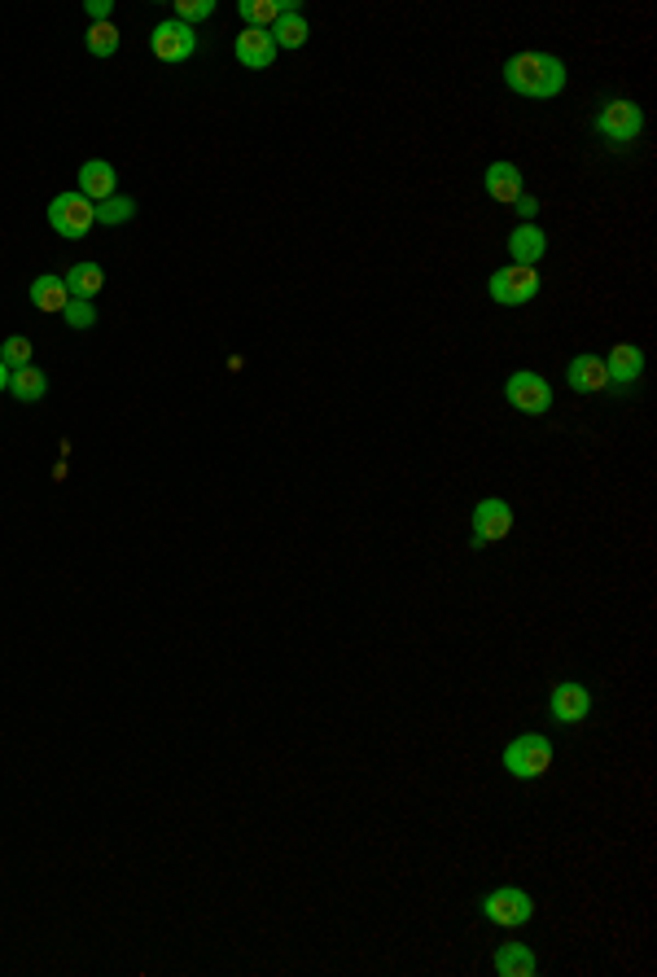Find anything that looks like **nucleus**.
I'll return each mask as SVG.
<instances>
[{
	"label": "nucleus",
	"mask_w": 657,
	"mask_h": 977,
	"mask_svg": "<svg viewBox=\"0 0 657 977\" xmlns=\"http://www.w3.org/2000/svg\"><path fill=\"white\" fill-rule=\"evenodd\" d=\"M548 767H552V741L539 737V732H526V737L504 745V772L509 776L539 780V776H548Z\"/></svg>",
	"instance_id": "f03ea898"
},
{
	"label": "nucleus",
	"mask_w": 657,
	"mask_h": 977,
	"mask_svg": "<svg viewBox=\"0 0 657 977\" xmlns=\"http://www.w3.org/2000/svg\"><path fill=\"white\" fill-rule=\"evenodd\" d=\"M62 316H66V325H71V329H92V325H97V312H92V303H84V298H71Z\"/></svg>",
	"instance_id": "bb28decb"
},
{
	"label": "nucleus",
	"mask_w": 657,
	"mask_h": 977,
	"mask_svg": "<svg viewBox=\"0 0 657 977\" xmlns=\"http://www.w3.org/2000/svg\"><path fill=\"white\" fill-rule=\"evenodd\" d=\"M495 973H500V977H530V973H535V956H530V947H522V942H504V947L495 951Z\"/></svg>",
	"instance_id": "412c9836"
},
{
	"label": "nucleus",
	"mask_w": 657,
	"mask_h": 977,
	"mask_svg": "<svg viewBox=\"0 0 657 977\" xmlns=\"http://www.w3.org/2000/svg\"><path fill=\"white\" fill-rule=\"evenodd\" d=\"M268 36L276 44V53H281V49H303L307 36H311V27H307V18L298 14V9H290V14L276 18V27L268 31Z\"/></svg>",
	"instance_id": "6ab92c4d"
},
{
	"label": "nucleus",
	"mask_w": 657,
	"mask_h": 977,
	"mask_svg": "<svg viewBox=\"0 0 657 977\" xmlns=\"http://www.w3.org/2000/svg\"><path fill=\"white\" fill-rule=\"evenodd\" d=\"M509 255H513V263H522V268H535V263L548 255V237L539 233L535 224L513 228V237H509Z\"/></svg>",
	"instance_id": "2eb2a0df"
},
{
	"label": "nucleus",
	"mask_w": 657,
	"mask_h": 977,
	"mask_svg": "<svg viewBox=\"0 0 657 977\" xmlns=\"http://www.w3.org/2000/svg\"><path fill=\"white\" fill-rule=\"evenodd\" d=\"M482 189H487L491 202L513 206L517 198H522V171H517L513 163H491L487 176H482Z\"/></svg>",
	"instance_id": "ddd939ff"
},
{
	"label": "nucleus",
	"mask_w": 657,
	"mask_h": 977,
	"mask_svg": "<svg viewBox=\"0 0 657 977\" xmlns=\"http://www.w3.org/2000/svg\"><path fill=\"white\" fill-rule=\"evenodd\" d=\"M114 185H119V176H114V167L106 163V158H92V163L79 167V193H84L92 206L114 198Z\"/></svg>",
	"instance_id": "f8f14e48"
},
{
	"label": "nucleus",
	"mask_w": 657,
	"mask_h": 977,
	"mask_svg": "<svg viewBox=\"0 0 657 977\" xmlns=\"http://www.w3.org/2000/svg\"><path fill=\"white\" fill-rule=\"evenodd\" d=\"M149 44H154V57L158 62H189L193 49H198V36H193V27H184V22L167 18L154 27V36H149Z\"/></svg>",
	"instance_id": "6e6552de"
},
{
	"label": "nucleus",
	"mask_w": 657,
	"mask_h": 977,
	"mask_svg": "<svg viewBox=\"0 0 657 977\" xmlns=\"http://www.w3.org/2000/svg\"><path fill=\"white\" fill-rule=\"evenodd\" d=\"M298 9V0H241L237 14L246 18V27H259V31H272L276 18Z\"/></svg>",
	"instance_id": "f3484780"
},
{
	"label": "nucleus",
	"mask_w": 657,
	"mask_h": 977,
	"mask_svg": "<svg viewBox=\"0 0 657 977\" xmlns=\"http://www.w3.org/2000/svg\"><path fill=\"white\" fill-rule=\"evenodd\" d=\"M482 912H487L491 925L517 929V925H526L530 916H535V903H530L526 890H513V885H504V890H491L487 899H482Z\"/></svg>",
	"instance_id": "423d86ee"
},
{
	"label": "nucleus",
	"mask_w": 657,
	"mask_h": 977,
	"mask_svg": "<svg viewBox=\"0 0 657 977\" xmlns=\"http://www.w3.org/2000/svg\"><path fill=\"white\" fill-rule=\"evenodd\" d=\"M31 303L40 307V312H66V303H71V290H66L62 277H36L31 281Z\"/></svg>",
	"instance_id": "aec40b11"
},
{
	"label": "nucleus",
	"mask_w": 657,
	"mask_h": 977,
	"mask_svg": "<svg viewBox=\"0 0 657 977\" xmlns=\"http://www.w3.org/2000/svg\"><path fill=\"white\" fill-rule=\"evenodd\" d=\"M548 710H552V719H557V723H583L587 715H592V693H587L583 684L566 680V684L552 688Z\"/></svg>",
	"instance_id": "9d476101"
},
{
	"label": "nucleus",
	"mask_w": 657,
	"mask_h": 977,
	"mask_svg": "<svg viewBox=\"0 0 657 977\" xmlns=\"http://www.w3.org/2000/svg\"><path fill=\"white\" fill-rule=\"evenodd\" d=\"M0 364H5L9 373H14V369H27V364H31V342L22 338V333L5 338V347H0Z\"/></svg>",
	"instance_id": "393cba45"
},
{
	"label": "nucleus",
	"mask_w": 657,
	"mask_h": 977,
	"mask_svg": "<svg viewBox=\"0 0 657 977\" xmlns=\"http://www.w3.org/2000/svg\"><path fill=\"white\" fill-rule=\"evenodd\" d=\"M566 382H570L574 390H579V395H592V390H605V386H609L605 360H596V355H579V360H570Z\"/></svg>",
	"instance_id": "dca6fc26"
},
{
	"label": "nucleus",
	"mask_w": 657,
	"mask_h": 977,
	"mask_svg": "<svg viewBox=\"0 0 657 977\" xmlns=\"http://www.w3.org/2000/svg\"><path fill=\"white\" fill-rule=\"evenodd\" d=\"M504 84L517 97H535V101H552L566 88V62L552 53H513L504 62Z\"/></svg>",
	"instance_id": "f257e3e1"
},
{
	"label": "nucleus",
	"mask_w": 657,
	"mask_h": 977,
	"mask_svg": "<svg viewBox=\"0 0 657 977\" xmlns=\"http://www.w3.org/2000/svg\"><path fill=\"white\" fill-rule=\"evenodd\" d=\"M596 132H601L609 145H631L644 132V110L636 101H622V97L605 101L601 114H596Z\"/></svg>",
	"instance_id": "20e7f679"
},
{
	"label": "nucleus",
	"mask_w": 657,
	"mask_h": 977,
	"mask_svg": "<svg viewBox=\"0 0 657 977\" xmlns=\"http://www.w3.org/2000/svg\"><path fill=\"white\" fill-rule=\"evenodd\" d=\"M88 14L97 18V22H110V14H114V0H88Z\"/></svg>",
	"instance_id": "cd10ccee"
},
{
	"label": "nucleus",
	"mask_w": 657,
	"mask_h": 977,
	"mask_svg": "<svg viewBox=\"0 0 657 977\" xmlns=\"http://www.w3.org/2000/svg\"><path fill=\"white\" fill-rule=\"evenodd\" d=\"M211 14H215V0H176V22H184V27H193V22Z\"/></svg>",
	"instance_id": "a878e982"
},
{
	"label": "nucleus",
	"mask_w": 657,
	"mask_h": 977,
	"mask_svg": "<svg viewBox=\"0 0 657 977\" xmlns=\"http://www.w3.org/2000/svg\"><path fill=\"white\" fill-rule=\"evenodd\" d=\"M539 272L535 268H522V263H513V268H500V272H491V281H487V290H491V298L495 303H504V307H522V303H530V298L539 294Z\"/></svg>",
	"instance_id": "39448f33"
},
{
	"label": "nucleus",
	"mask_w": 657,
	"mask_h": 977,
	"mask_svg": "<svg viewBox=\"0 0 657 977\" xmlns=\"http://www.w3.org/2000/svg\"><path fill=\"white\" fill-rule=\"evenodd\" d=\"M49 224H53V233H57V237L79 241V237H88V228H92V224H97V206H92L79 189L57 193V198L49 202Z\"/></svg>",
	"instance_id": "7ed1b4c3"
},
{
	"label": "nucleus",
	"mask_w": 657,
	"mask_h": 977,
	"mask_svg": "<svg viewBox=\"0 0 657 977\" xmlns=\"http://www.w3.org/2000/svg\"><path fill=\"white\" fill-rule=\"evenodd\" d=\"M513 206H517V215H522V220H530V215H535V198H517Z\"/></svg>",
	"instance_id": "c85d7f7f"
},
{
	"label": "nucleus",
	"mask_w": 657,
	"mask_h": 977,
	"mask_svg": "<svg viewBox=\"0 0 657 977\" xmlns=\"http://www.w3.org/2000/svg\"><path fill=\"white\" fill-rule=\"evenodd\" d=\"M9 390H14V399H22V404H36V399L49 395V377H44L36 364H27V369L9 373Z\"/></svg>",
	"instance_id": "4be33fe9"
},
{
	"label": "nucleus",
	"mask_w": 657,
	"mask_h": 977,
	"mask_svg": "<svg viewBox=\"0 0 657 977\" xmlns=\"http://www.w3.org/2000/svg\"><path fill=\"white\" fill-rule=\"evenodd\" d=\"M513 531V509L504 500H478L474 509V548H487Z\"/></svg>",
	"instance_id": "1a4fd4ad"
},
{
	"label": "nucleus",
	"mask_w": 657,
	"mask_h": 977,
	"mask_svg": "<svg viewBox=\"0 0 657 977\" xmlns=\"http://www.w3.org/2000/svg\"><path fill=\"white\" fill-rule=\"evenodd\" d=\"M132 215H136V202H132V198H123V193H114V198L97 202V224H106V228L128 224Z\"/></svg>",
	"instance_id": "5701e85b"
},
{
	"label": "nucleus",
	"mask_w": 657,
	"mask_h": 977,
	"mask_svg": "<svg viewBox=\"0 0 657 977\" xmlns=\"http://www.w3.org/2000/svg\"><path fill=\"white\" fill-rule=\"evenodd\" d=\"M233 49H237V62L246 66V71H268V66L276 62V44H272L268 31H259V27L241 31Z\"/></svg>",
	"instance_id": "9b49d317"
},
{
	"label": "nucleus",
	"mask_w": 657,
	"mask_h": 977,
	"mask_svg": "<svg viewBox=\"0 0 657 977\" xmlns=\"http://www.w3.org/2000/svg\"><path fill=\"white\" fill-rule=\"evenodd\" d=\"M0 390H9V369H5V364H0Z\"/></svg>",
	"instance_id": "c756f323"
},
{
	"label": "nucleus",
	"mask_w": 657,
	"mask_h": 977,
	"mask_svg": "<svg viewBox=\"0 0 657 977\" xmlns=\"http://www.w3.org/2000/svg\"><path fill=\"white\" fill-rule=\"evenodd\" d=\"M605 373H609V382H614V386H631L644 373V351L631 347V342H618V347L609 351V360H605Z\"/></svg>",
	"instance_id": "4468645a"
},
{
	"label": "nucleus",
	"mask_w": 657,
	"mask_h": 977,
	"mask_svg": "<svg viewBox=\"0 0 657 977\" xmlns=\"http://www.w3.org/2000/svg\"><path fill=\"white\" fill-rule=\"evenodd\" d=\"M504 395H509V404L517 412H526V417H544L552 408V386L539 373H513L509 382H504Z\"/></svg>",
	"instance_id": "0eeeda50"
},
{
	"label": "nucleus",
	"mask_w": 657,
	"mask_h": 977,
	"mask_svg": "<svg viewBox=\"0 0 657 977\" xmlns=\"http://www.w3.org/2000/svg\"><path fill=\"white\" fill-rule=\"evenodd\" d=\"M66 290H71V298H84V303H92L101 290H106V272H101V263H75L71 272H66Z\"/></svg>",
	"instance_id": "a211bd4d"
},
{
	"label": "nucleus",
	"mask_w": 657,
	"mask_h": 977,
	"mask_svg": "<svg viewBox=\"0 0 657 977\" xmlns=\"http://www.w3.org/2000/svg\"><path fill=\"white\" fill-rule=\"evenodd\" d=\"M88 53L92 57H114V53H119V27H114V22H97V27L88 31Z\"/></svg>",
	"instance_id": "b1692460"
}]
</instances>
